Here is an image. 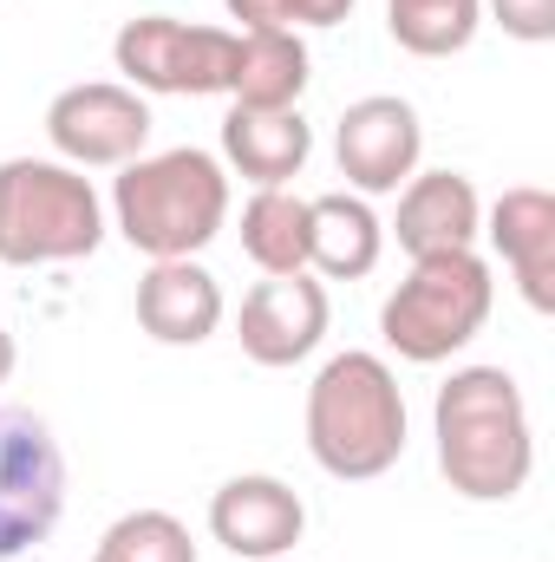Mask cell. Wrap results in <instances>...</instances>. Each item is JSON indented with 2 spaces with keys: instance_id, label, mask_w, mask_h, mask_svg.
Masks as SVG:
<instances>
[{
  "instance_id": "2",
  "label": "cell",
  "mask_w": 555,
  "mask_h": 562,
  "mask_svg": "<svg viewBox=\"0 0 555 562\" xmlns=\"http://www.w3.org/2000/svg\"><path fill=\"white\" fill-rule=\"evenodd\" d=\"M223 223H229V170L196 144L132 157L112 183V229L150 262H183L209 249Z\"/></svg>"
},
{
  "instance_id": "5",
  "label": "cell",
  "mask_w": 555,
  "mask_h": 562,
  "mask_svg": "<svg viewBox=\"0 0 555 562\" xmlns=\"http://www.w3.org/2000/svg\"><path fill=\"white\" fill-rule=\"evenodd\" d=\"M490 307H497L490 262L477 249H438V256H412V276L380 307V334L399 360L438 367L484 334Z\"/></svg>"
},
{
  "instance_id": "25",
  "label": "cell",
  "mask_w": 555,
  "mask_h": 562,
  "mask_svg": "<svg viewBox=\"0 0 555 562\" xmlns=\"http://www.w3.org/2000/svg\"><path fill=\"white\" fill-rule=\"evenodd\" d=\"M20 562H39V557H20Z\"/></svg>"
},
{
  "instance_id": "6",
  "label": "cell",
  "mask_w": 555,
  "mask_h": 562,
  "mask_svg": "<svg viewBox=\"0 0 555 562\" xmlns=\"http://www.w3.org/2000/svg\"><path fill=\"white\" fill-rule=\"evenodd\" d=\"M112 59L132 92L150 99H216L229 92V59L236 33L229 26H190L177 13H138L118 26Z\"/></svg>"
},
{
  "instance_id": "19",
  "label": "cell",
  "mask_w": 555,
  "mask_h": 562,
  "mask_svg": "<svg viewBox=\"0 0 555 562\" xmlns=\"http://www.w3.org/2000/svg\"><path fill=\"white\" fill-rule=\"evenodd\" d=\"M386 26L418 59H451L477 40L484 0H386Z\"/></svg>"
},
{
  "instance_id": "7",
  "label": "cell",
  "mask_w": 555,
  "mask_h": 562,
  "mask_svg": "<svg viewBox=\"0 0 555 562\" xmlns=\"http://www.w3.org/2000/svg\"><path fill=\"white\" fill-rule=\"evenodd\" d=\"M66 517V451L26 406H0V562L33 557Z\"/></svg>"
},
{
  "instance_id": "8",
  "label": "cell",
  "mask_w": 555,
  "mask_h": 562,
  "mask_svg": "<svg viewBox=\"0 0 555 562\" xmlns=\"http://www.w3.org/2000/svg\"><path fill=\"white\" fill-rule=\"evenodd\" d=\"M46 138L72 170H125L150 144V105L125 79H86L46 105Z\"/></svg>"
},
{
  "instance_id": "15",
  "label": "cell",
  "mask_w": 555,
  "mask_h": 562,
  "mask_svg": "<svg viewBox=\"0 0 555 562\" xmlns=\"http://www.w3.org/2000/svg\"><path fill=\"white\" fill-rule=\"evenodd\" d=\"M314 157V125L294 112H249V105H229L223 119V170L249 177L256 190H287Z\"/></svg>"
},
{
  "instance_id": "4",
  "label": "cell",
  "mask_w": 555,
  "mask_h": 562,
  "mask_svg": "<svg viewBox=\"0 0 555 562\" xmlns=\"http://www.w3.org/2000/svg\"><path fill=\"white\" fill-rule=\"evenodd\" d=\"M99 243H105V203L86 170L59 157L0 164V262L7 269L86 262Z\"/></svg>"
},
{
  "instance_id": "21",
  "label": "cell",
  "mask_w": 555,
  "mask_h": 562,
  "mask_svg": "<svg viewBox=\"0 0 555 562\" xmlns=\"http://www.w3.org/2000/svg\"><path fill=\"white\" fill-rule=\"evenodd\" d=\"M484 13H490L510 40H523V46L555 40V0H484Z\"/></svg>"
},
{
  "instance_id": "3",
  "label": "cell",
  "mask_w": 555,
  "mask_h": 562,
  "mask_svg": "<svg viewBox=\"0 0 555 562\" xmlns=\"http://www.w3.org/2000/svg\"><path fill=\"white\" fill-rule=\"evenodd\" d=\"M307 451L327 477L366 484L406 458V393L380 353H333L307 386Z\"/></svg>"
},
{
  "instance_id": "14",
  "label": "cell",
  "mask_w": 555,
  "mask_h": 562,
  "mask_svg": "<svg viewBox=\"0 0 555 562\" xmlns=\"http://www.w3.org/2000/svg\"><path fill=\"white\" fill-rule=\"evenodd\" d=\"M138 327L157 347H203L223 327V281L196 256L183 262H150L138 281Z\"/></svg>"
},
{
  "instance_id": "18",
  "label": "cell",
  "mask_w": 555,
  "mask_h": 562,
  "mask_svg": "<svg viewBox=\"0 0 555 562\" xmlns=\"http://www.w3.org/2000/svg\"><path fill=\"white\" fill-rule=\"evenodd\" d=\"M242 256L262 276H301L307 269V196L256 190L242 203Z\"/></svg>"
},
{
  "instance_id": "11",
  "label": "cell",
  "mask_w": 555,
  "mask_h": 562,
  "mask_svg": "<svg viewBox=\"0 0 555 562\" xmlns=\"http://www.w3.org/2000/svg\"><path fill=\"white\" fill-rule=\"evenodd\" d=\"M301 530H307V504L269 471H242L209 497V537L229 557L275 562L301 543Z\"/></svg>"
},
{
  "instance_id": "13",
  "label": "cell",
  "mask_w": 555,
  "mask_h": 562,
  "mask_svg": "<svg viewBox=\"0 0 555 562\" xmlns=\"http://www.w3.org/2000/svg\"><path fill=\"white\" fill-rule=\"evenodd\" d=\"M393 236L406 256H438V249H477L484 236V203L464 170H412L399 183V216Z\"/></svg>"
},
{
  "instance_id": "17",
  "label": "cell",
  "mask_w": 555,
  "mask_h": 562,
  "mask_svg": "<svg viewBox=\"0 0 555 562\" xmlns=\"http://www.w3.org/2000/svg\"><path fill=\"white\" fill-rule=\"evenodd\" d=\"M314 79V59L301 46V33H236V59H229V99L249 112H294L301 92Z\"/></svg>"
},
{
  "instance_id": "23",
  "label": "cell",
  "mask_w": 555,
  "mask_h": 562,
  "mask_svg": "<svg viewBox=\"0 0 555 562\" xmlns=\"http://www.w3.org/2000/svg\"><path fill=\"white\" fill-rule=\"evenodd\" d=\"M353 13V0H287V33L301 26H340Z\"/></svg>"
},
{
  "instance_id": "10",
  "label": "cell",
  "mask_w": 555,
  "mask_h": 562,
  "mask_svg": "<svg viewBox=\"0 0 555 562\" xmlns=\"http://www.w3.org/2000/svg\"><path fill=\"white\" fill-rule=\"evenodd\" d=\"M327 288L307 276H269L242 294L236 314V340L256 367H301L320 340H327Z\"/></svg>"
},
{
  "instance_id": "24",
  "label": "cell",
  "mask_w": 555,
  "mask_h": 562,
  "mask_svg": "<svg viewBox=\"0 0 555 562\" xmlns=\"http://www.w3.org/2000/svg\"><path fill=\"white\" fill-rule=\"evenodd\" d=\"M13 360H20V347H13V334H7V327H0V386H7V380H13Z\"/></svg>"
},
{
  "instance_id": "12",
  "label": "cell",
  "mask_w": 555,
  "mask_h": 562,
  "mask_svg": "<svg viewBox=\"0 0 555 562\" xmlns=\"http://www.w3.org/2000/svg\"><path fill=\"white\" fill-rule=\"evenodd\" d=\"M484 236L503 256L510 281L523 288V301L536 314H550L555 307V196L550 190H536V183L503 190L490 203V216H484Z\"/></svg>"
},
{
  "instance_id": "20",
  "label": "cell",
  "mask_w": 555,
  "mask_h": 562,
  "mask_svg": "<svg viewBox=\"0 0 555 562\" xmlns=\"http://www.w3.org/2000/svg\"><path fill=\"white\" fill-rule=\"evenodd\" d=\"M99 562H196V543L170 510H125L99 537Z\"/></svg>"
},
{
  "instance_id": "26",
  "label": "cell",
  "mask_w": 555,
  "mask_h": 562,
  "mask_svg": "<svg viewBox=\"0 0 555 562\" xmlns=\"http://www.w3.org/2000/svg\"><path fill=\"white\" fill-rule=\"evenodd\" d=\"M92 562H99V557H92Z\"/></svg>"
},
{
  "instance_id": "22",
  "label": "cell",
  "mask_w": 555,
  "mask_h": 562,
  "mask_svg": "<svg viewBox=\"0 0 555 562\" xmlns=\"http://www.w3.org/2000/svg\"><path fill=\"white\" fill-rule=\"evenodd\" d=\"M223 7H229V20L242 33H275V26H287V0H223Z\"/></svg>"
},
{
  "instance_id": "9",
  "label": "cell",
  "mask_w": 555,
  "mask_h": 562,
  "mask_svg": "<svg viewBox=\"0 0 555 562\" xmlns=\"http://www.w3.org/2000/svg\"><path fill=\"white\" fill-rule=\"evenodd\" d=\"M418 157H424V125L393 92L353 99L333 125V164H340L353 196H393L418 170Z\"/></svg>"
},
{
  "instance_id": "16",
  "label": "cell",
  "mask_w": 555,
  "mask_h": 562,
  "mask_svg": "<svg viewBox=\"0 0 555 562\" xmlns=\"http://www.w3.org/2000/svg\"><path fill=\"white\" fill-rule=\"evenodd\" d=\"M380 249H386V223L373 216L366 196L353 190L307 196V269H320L327 281H360L380 269Z\"/></svg>"
},
{
  "instance_id": "1",
  "label": "cell",
  "mask_w": 555,
  "mask_h": 562,
  "mask_svg": "<svg viewBox=\"0 0 555 562\" xmlns=\"http://www.w3.org/2000/svg\"><path fill=\"white\" fill-rule=\"evenodd\" d=\"M438 471L471 504H510L536 471V431L523 386L503 367H457L431 400Z\"/></svg>"
}]
</instances>
